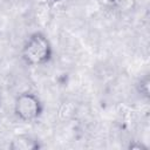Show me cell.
I'll use <instances>...</instances> for the list:
<instances>
[{
  "label": "cell",
  "mask_w": 150,
  "mask_h": 150,
  "mask_svg": "<svg viewBox=\"0 0 150 150\" xmlns=\"http://www.w3.org/2000/svg\"><path fill=\"white\" fill-rule=\"evenodd\" d=\"M136 90L142 97L146 100L150 97V77L148 74H145L138 80V82L136 83Z\"/></svg>",
  "instance_id": "5b68a950"
},
{
  "label": "cell",
  "mask_w": 150,
  "mask_h": 150,
  "mask_svg": "<svg viewBox=\"0 0 150 150\" xmlns=\"http://www.w3.org/2000/svg\"><path fill=\"white\" fill-rule=\"evenodd\" d=\"M128 149H136V150H142V149H148L144 144H142V143H138V144H136V142L134 141L132 143H130L129 144V146H128Z\"/></svg>",
  "instance_id": "8992f818"
},
{
  "label": "cell",
  "mask_w": 150,
  "mask_h": 150,
  "mask_svg": "<svg viewBox=\"0 0 150 150\" xmlns=\"http://www.w3.org/2000/svg\"><path fill=\"white\" fill-rule=\"evenodd\" d=\"M21 57L28 66L36 67L50 62L53 57V46L42 32L29 34L21 48Z\"/></svg>",
  "instance_id": "6da1fadb"
},
{
  "label": "cell",
  "mask_w": 150,
  "mask_h": 150,
  "mask_svg": "<svg viewBox=\"0 0 150 150\" xmlns=\"http://www.w3.org/2000/svg\"><path fill=\"white\" fill-rule=\"evenodd\" d=\"M43 103L41 98L33 91L20 93L14 100L13 111L15 117L23 123L38 121L43 114Z\"/></svg>",
  "instance_id": "7a4b0ae2"
},
{
  "label": "cell",
  "mask_w": 150,
  "mask_h": 150,
  "mask_svg": "<svg viewBox=\"0 0 150 150\" xmlns=\"http://www.w3.org/2000/svg\"><path fill=\"white\" fill-rule=\"evenodd\" d=\"M108 5L116 12L127 14L135 9L136 0H107Z\"/></svg>",
  "instance_id": "277c9868"
},
{
  "label": "cell",
  "mask_w": 150,
  "mask_h": 150,
  "mask_svg": "<svg viewBox=\"0 0 150 150\" xmlns=\"http://www.w3.org/2000/svg\"><path fill=\"white\" fill-rule=\"evenodd\" d=\"M11 150H39L42 148V143L38 137L32 135L21 134L15 136L8 144Z\"/></svg>",
  "instance_id": "3957f363"
}]
</instances>
